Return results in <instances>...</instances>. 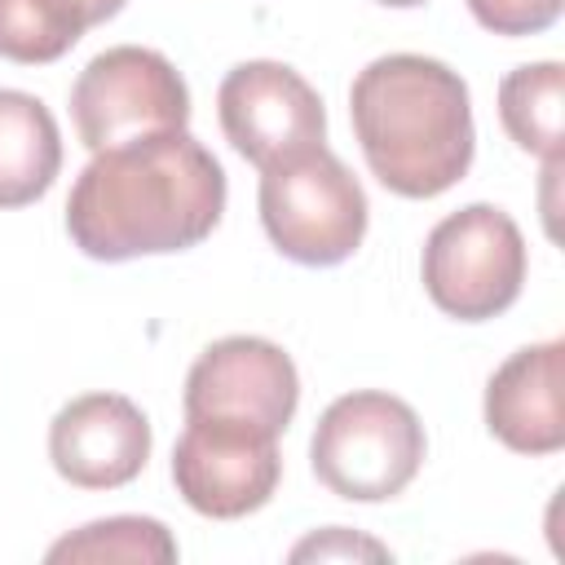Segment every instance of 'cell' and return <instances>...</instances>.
<instances>
[{
	"label": "cell",
	"instance_id": "6da1fadb",
	"mask_svg": "<svg viewBox=\"0 0 565 565\" xmlns=\"http://www.w3.org/2000/svg\"><path fill=\"white\" fill-rule=\"evenodd\" d=\"M225 212V172L190 137L154 132L106 146L75 177L66 234L93 260H137L199 247Z\"/></svg>",
	"mask_w": 565,
	"mask_h": 565
},
{
	"label": "cell",
	"instance_id": "7a4b0ae2",
	"mask_svg": "<svg viewBox=\"0 0 565 565\" xmlns=\"http://www.w3.org/2000/svg\"><path fill=\"white\" fill-rule=\"evenodd\" d=\"M349 119L371 177L402 199H437L472 168L477 128L459 71L424 53H384L349 88Z\"/></svg>",
	"mask_w": 565,
	"mask_h": 565
},
{
	"label": "cell",
	"instance_id": "3957f363",
	"mask_svg": "<svg viewBox=\"0 0 565 565\" xmlns=\"http://www.w3.org/2000/svg\"><path fill=\"white\" fill-rule=\"evenodd\" d=\"M424 450L428 437L419 415L393 393L362 388L335 397L318 415L309 463L331 494L349 503H384L415 481Z\"/></svg>",
	"mask_w": 565,
	"mask_h": 565
},
{
	"label": "cell",
	"instance_id": "277c9868",
	"mask_svg": "<svg viewBox=\"0 0 565 565\" xmlns=\"http://www.w3.org/2000/svg\"><path fill=\"white\" fill-rule=\"evenodd\" d=\"M256 203L269 243L296 265H340L366 238V194L322 141L260 168Z\"/></svg>",
	"mask_w": 565,
	"mask_h": 565
},
{
	"label": "cell",
	"instance_id": "5b68a950",
	"mask_svg": "<svg viewBox=\"0 0 565 565\" xmlns=\"http://www.w3.org/2000/svg\"><path fill=\"white\" fill-rule=\"evenodd\" d=\"M419 274L441 313L486 322L512 309L525 287V238L503 207L468 203L433 225Z\"/></svg>",
	"mask_w": 565,
	"mask_h": 565
},
{
	"label": "cell",
	"instance_id": "8992f818",
	"mask_svg": "<svg viewBox=\"0 0 565 565\" xmlns=\"http://www.w3.org/2000/svg\"><path fill=\"white\" fill-rule=\"evenodd\" d=\"M71 119L79 141L97 154L106 146L185 128L190 88L159 49L115 44L97 53L71 84Z\"/></svg>",
	"mask_w": 565,
	"mask_h": 565
},
{
	"label": "cell",
	"instance_id": "52a82bcc",
	"mask_svg": "<svg viewBox=\"0 0 565 565\" xmlns=\"http://www.w3.org/2000/svg\"><path fill=\"white\" fill-rule=\"evenodd\" d=\"M300 406L296 362L260 335H225L185 375V419L282 437Z\"/></svg>",
	"mask_w": 565,
	"mask_h": 565
},
{
	"label": "cell",
	"instance_id": "ba28073f",
	"mask_svg": "<svg viewBox=\"0 0 565 565\" xmlns=\"http://www.w3.org/2000/svg\"><path fill=\"white\" fill-rule=\"evenodd\" d=\"M216 119L225 141L256 168L327 141L322 97L287 62H238L216 88Z\"/></svg>",
	"mask_w": 565,
	"mask_h": 565
},
{
	"label": "cell",
	"instance_id": "9c48e42d",
	"mask_svg": "<svg viewBox=\"0 0 565 565\" xmlns=\"http://www.w3.org/2000/svg\"><path fill=\"white\" fill-rule=\"evenodd\" d=\"M278 477H282L278 437L185 419V433L172 446L177 494L199 516L212 521H238L265 508L278 490Z\"/></svg>",
	"mask_w": 565,
	"mask_h": 565
},
{
	"label": "cell",
	"instance_id": "30bf717a",
	"mask_svg": "<svg viewBox=\"0 0 565 565\" xmlns=\"http://www.w3.org/2000/svg\"><path fill=\"white\" fill-rule=\"evenodd\" d=\"M49 459L79 490H119L150 459V419L124 393H84L53 415Z\"/></svg>",
	"mask_w": 565,
	"mask_h": 565
},
{
	"label": "cell",
	"instance_id": "8fae6325",
	"mask_svg": "<svg viewBox=\"0 0 565 565\" xmlns=\"http://www.w3.org/2000/svg\"><path fill=\"white\" fill-rule=\"evenodd\" d=\"M486 428L516 455H556L565 446V344L516 349L486 384Z\"/></svg>",
	"mask_w": 565,
	"mask_h": 565
},
{
	"label": "cell",
	"instance_id": "7c38bea8",
	"mask_svg": "<svg viewBox=\"0 0 565 565\" xmlns=\"http://www.w3.org/2000/svg\"><path fill=\"white\" fill-rule=\"evenodd\" d=\"M62 172V132L53 110L22 88H0V207H26Z\"/></svg>",
	"mask_w": 565,
	"mask_h": 565
},
{
	"label": "cell",
	"instance_id": "4fadbf2b",
	"mask_svg": "<svg viewBox=\"0 0 565 565\" xmlns=\"http://www.w3.org/2000/svg\"><path fill=\"white\" fill-rule=\"evenodd\" d=\"M119 9L124 0H0V57L18 66L57 62Z\"/></svg>",
	"mask_w": 565,
	"mask_h": 565
},
{
	"label": "cell",
	"instance_id": "5bb4252c",
	"mask_svg": "<svg viewBox=\"0 0 565 565\" xmlns=\"http://www.w3.org/2000/svg\"><path fill=\"white\" fill-rule=\"evenodd\" d=\"M561 102H565L561 62H525L508 71L499 84V119L508 137L547 163H561Z\"/></svg>",
	"mask_w": 565,
	"mask_h": 565
},
{
	"label": "cell",
	"instance_id": "9a60e30c",
	"mask_svg": "<svg viewBox=\"0 0 565 565\" xmlns=\"http://www.w3.org/2000/svg\"><path fill=\"white\" fill-rule=\"evenodd\" d=\"M49 561H141L168 565L177 561V539L154 516H106L88 521L75 534L49 547Z\"/></svg>",
	"mask_w": 565,
	"mask_h": 565
},
{
	"label": "cell",
	"instance_id": "2e32d148",
	"mask_svg": "<svg viewBox=\"0 0 565 565\" xmlns=\"http://www.w3.org/2000/svg\"><path fill=\"white\" fill-rule=\"evenodd\" d=\"M463 4L494 35H539L561 18V0H463Z\"/></svg>",
	"mask_w": 565,
	"mask_h": 565
},
{
	"label": "cell",
	"instance_id": "e0dca14e",
	"mask_svg": "<svg viewBox=\"0 0 565 565\" xmlns=\"http://www.w3.org/2000/svg\"><path fill=\"white\" fill-rule=\"evenodd\" d=\"M305 556H318V561H322V556H375V561H384L388 547H380V543H371V539H358V534L331 525L327 534H313V539H305V543L291 547V561H305Z\"/></svg>",
	"mask_w": 565,
	"mask_h": 565
},
{
	"label": "cell",
	"instance_id": "ac0fdd59",
	"mask_svg": "<svg viewBox=\"0 0 565 565\" xmlns=\"http://www.w3.org/2000/svg\"><path fill=\"white\" fill-rule=\"evenodd\" d=\"M380 4H388V9H415V4H428V0H380Z\"/></svg>",
	"mask_w": 565,
	"mask_h": 565
}]
</instances>
